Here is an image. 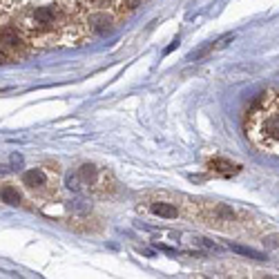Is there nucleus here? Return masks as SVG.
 I'll list each match as a JSON object with an SVG mask.
<instances>
[{"instance_id": "9b49d317", "label": "nucleus", "mask_w": 279, "mask_h": 279, "mask_svg": "<svg viewBox=\"0 0 279 279\" xmlns=\"http://www.w3.org/2000/svg\"><path fill=\"white\" fill-rule=\"evenodd\" d=\"M90 3H92V5H98V7H101V5H108L110 0H90Z\"/></svg>"}, {"instance_id": "f03ea898", "label": "nucleus", "mask_w": 279, "mask_h": 279, "mask_svg": "<svg viewBox=\"0 0 279 279\" xmlns=\"http://www.w3.org/2000/svg\"><path fill=\"white\" fill-rule=\"evenodd\" d=\"M94 177H96V167L94 165H80L76 172L67 175V188L80 192L85 185H90L92 181H94Z\"/></svg>"}, {"instance_id": "9d476101", "label": "nucleus", "mask_w": 279, "mask_h": 279, "mask_svg": "<svg viewBox=\"0 0 279 279\" xmlns=\"http://www.w3.org/2000/svg\"><path fill=\"white\" fill-rule=\"evenodd\" d=\"M141 5V0H123V7L125 9H136Z\"/></svg>"}, {"instance_id": "f257e3e1", "label": "nucleus", "mask_w": 279, "mask_h": 279, "mask_svg": "<svg viewBox=\"0 0 279 279\" xmlns=\"http://www.w3.org/2000/svg\"><path fill=\"white\" fill-rule=\"evenodd\" d=\"M246 136L257 150L279 157V92L270 90L248 110Z\"/></svg>"}, {"instance_id": "20e7f679", "label": "nucleus", "mask_w": 279, "mask_h": 279, "mask_svg": "<svg viewBox=\"0 0 279 279\" xmlns=\"http://www.w3.org/2000/svg\"><path fill=\"white\" fill-rule=\"evenodd\" d=\"M23 181H25V185H29V188H40V185H45L47 177H45V172L36 167V170H29V172H25Z\"/></svg>"}, {"instance_id": "1a4fd4ad", "label": "nucleus", "mask_w": 279, "mask_h": 279, "mask_svg": "<svg viewBox=\"0 0 279 279\" xmlns=\"http://www.w3.org/2000/svg\"><path fill=\"white\" fill-rule=\"evenodd\" d=\"M0 38L7 42V45H18V42H20V38L14 34V29H5V32L0 34Z\"/></svg>"}, {"instance_id": "7ed1b4c3", "label": "nucleus", "mask_w": 279, "mask_h": 279, "mask_svg": "<svg viewBox=\"0 0 279 279\" xmlns=\"http://www.w3.org/2000/svg\"><path fill=\"white\" fill-rule=\"evenodd\" d=\"M210 167H212L214 172H219V175H223V177H230V175H237L239 172L237 163H230V161H223V159L210 161Z\"/></svg>"}, {"instance_id": "0eeeda50", "label": "nucleus", "mask_w": 279, "mask_h": 279, "mask_svg": "<svg viewBox=\"0 0 279 279\" xmlns=\"http://www.w3.org/2000/svg\"><path fill=\"white\" fill-rule=\"evenodd\" d=\"M152 212L159 214V217H167V219H175L179 214L175 206H170V203H154L152 206Z\"/></svg>"}, {"instance_id": "6e6552de", "label": "nucleus", "mask_w": 279, "mask_h": 279, "mask_svg": "<svg viewBox=\"0 0 279 279\" xmlns=\"http://www.w3.org/2000/svg\"><path fill=\"white\" fill-rule=\"evenodd\" d=\"M54 16H56V9H54V7H42V9L36 11V20L42 23V25L52 23V20H54Z\"/></svg>"}, {"instance_id": "39448f33", "label": "nucleus", "mask_w": 279, "mask_h": 279, "mask_svg": "<svg viewBox=\"0 0 279 279\" xmlns=\"http://www.w3.org/2000/svg\"><path fill=\"white\" fill-rule=\"evenodd\" d=\"M0 199L5 203H9V206H18V203H20V192H18L14 185H5V188L0 190Z\"/></svg>"}, {"instance_id": "423d86ee", "label": "nucleus", "mask_w": 279, "mask_h": 279, "mask_svg": "<svg viewBox=\"0 0 279 279\" xmlns=\"http://www.w3.org/2000/svg\"><path fill=\"white\" fill-rule=\"evenodd\" d=\"M90 23H92V29H94V32H105V29H110L112 18L105 16V14H96V16L90 18Z\"/></svg>"}]
</instances>
